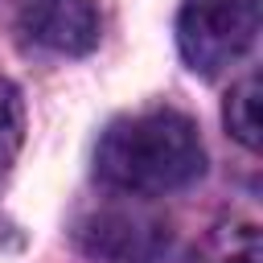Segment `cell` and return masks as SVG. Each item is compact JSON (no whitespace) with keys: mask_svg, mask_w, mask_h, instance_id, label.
<instances>
[{"mask_svg":"<svg viewBox=\"0 0 263 263\" xmlns=\"http://www.w3.org/2000/svg\"><path fill=\"white\" fill-rule=\"evenodd\" d=\"M95 168L132 197H160L205 173V148L189 115L156 107L115 119L99 140Z\"/></svg>","mask_w":263,"mask_h":263,"instance_id":"1","label":"cell"},{"mask_svg":"<svg viewBox=\"0 0 263 263\" xmlns=\"http://www.w3.org/2000/svg\"><path fill=\"white\" fill-rule=\"evenodd\" d=\"M259 37V0H185L177 45L193 74H222Z\"/></svg>","mask_w":263,"mask_h":263,"instance_id":"2","label":"cell"},{"mask_svg":"<svg viewBox=\"0 0 263 263\" xmlns=\"http://www.w3.org/2000/svg\"><path fill=\"white\" fill-rule=\"evenodd\" d=\"M78 242L103 263H156L168 247V226L144 205H107L78 222Z\"/></svg>","mask_w":263,"mask_h":263,"instance_id":"3","label":"cell"},{"mask_svg":"<svg viewBox=\"0 0 263 263\" xmlns=\"http://www.w3.org/2000/svg\"><path fill=\"white\" fill-rule=\"evenodd\" d=\"M21 29L58 53H86L99 41V12L90 0H25Z\"/></svg>","mask_w":263,"mask_h":263,"instance_id":"4","label":"cell"},{"mask_svg":"<svg viewBox=\"0 0 263 263\" xmlns=\"http://www.w3.org/2000/svg\"><path fill=\"white\" fill-rule=\"evenodd\" d=\"M197 263H263V242L251 222L242 226H222L205 238L197 251Z\"/></svg>","mask_w":263,"mask_h":263,"instance_id":"5","label":"cell"},{"mask_svg":"<svg viewBox=\"0 0 263 263\" xmlns=\"http://www.w3.org/2000/svg\"><path fill=\"white\" fill-rule=\"evenodd\" d=\"M226 127L238 144L259 148V78H242L230 95H226Z\"/></svg>","mask_w":263,"mask_h":263,"instance_id":"6","label":"cell"},{"mask_svg":"<svg viewBox=\"0 0 263 263\" xmlns=\"http://www.w3.org/2000/svg\"><path fill=\"white\" fill-rule=\"evenodd\" d=\"M21 140H25V103H21V90L8 78H0V177L16 160Z\"/></svg>","mask_w":263,"mask_h":263,"instance_id":"7","label":"cell"}]
</instances>
